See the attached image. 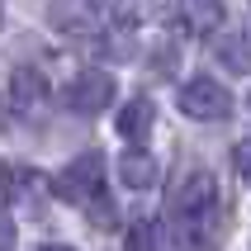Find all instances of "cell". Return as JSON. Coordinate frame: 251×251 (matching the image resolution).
<instances>
[{
    "label": "cell",
    "instance_id": "6da1fadb",
    "mask_svg": "<svg viewBox=\"0 0 251 251\" xmlns=\"http://www.w3.org/2000/svg\"><path fill=\"white\" fill-rule=\"evenodd\" d=\"M52 195L76 204V209L100 204V199H104V156L100 152H81L76 161H67V166L52 176Z\"/></svg>",
    "mask_w": 251,
    "mask_h": 251
},
{
    "label": "cell",
    "instance_id": "7a4b0ae2",
    "mask_svg": "<svg viewBox=\"0 0 251 251\" xmlns=\"http://www.w3.org/2000/svg\"><path fill=\"white\" fill-rule=\"evenodd\" d=\"M48 24L67 38H100L114 19V0H52L48 5Z\"/></svg>",
    "mask_w": 251,
    "mask_h": 251
},
{
    "label": "cell",
    "instance_id": "3957f363",
    "mask_svg": "<svg viewBox=\"0 0 251 251\" xmlns=\"http://www.w3.org/2000/svg\"><path fill=\"white\" fill-rule=\"evenodd\" d=\"M176 104H180V114H190L199 124H218V119L232 114V90H227L223 81H213V76H190V81L180 85Z\"/></svg>",
    "mask_w": 251,
    "mask_h": 251
},
{
    "label": "cell",
    "instance_id": "277c9868",
    "mask_svg": "<svg viewBox=\"0 0 251 251\" xmlns=\"http://www.w3.org/2000/svg\"><path fill=\"white\" fill-rule=\"evenodd\" d=\"M62 104H67L71 114H104L114 104V76L109 71H81V76H71L67 81V90H62Z\"/></svg>",
    "mask_w": 251,
    "mask_h": 251
},
{
    "label": "cell",
    "instance_id": "5b68a950",
    "mask_svg": "<svg viewBox=\"0 0 251 251\" xmlns=\"http://www.w3.org/2000/svg\"><path fill=\"white\" fill-rule=\"evenodd\" d=\"M0 190H5L10 204L33 209V204H43V199L52 195V180H43L33 166H0ZM33 213H38V209H33Z\"/></svg>",
    "mask_w": 251,
    "mask_h": 251
},
{
    "label": "cell",
    "instance_id": "8992f818",
    "mask_svg": "<svg viewBox=\"0 0 251 251\" xmlns=\"http://www.w3.org/2000/svg\"><path fill=\"white\" fill-rule=\"evenodd\" d=\"M10 109L19 114V119H33V114H43L48 109V81H43V71H33V67H19L10 76Z\"/></svg>",
    "mask_w": 251,
    "mask_h": 251
},
{
    "label": "cell",
    "instance_id": "52a82bcc",
    "mask_svg": "<svg viewBox=\"0 0 251 251\" xmlns=\"http://www.w3.org/2000/svg\"><path fill=\"white\" fill-rule=\"evenodd\" d=\"M227 19V5L223 0H176V24L195 38H209L218 33V24Z\"/></svg>",
    "mask_w": 251,
    "mask_h": 251
},
{
    "label": "cell",
    "instance_id": "ba28073f",
    "mask_svg": "<svg viewBox=\"0 0 251 251\" xmlns=\"http://www.w3.org/2000/svg\"><path fill=\"white\" fill-rule=\"evenodd\" d=\"M152 124H156V104L147 95H133L124 104V109H119V138L124 142H133V147H142V142H147V133H152Z\"/></svg>",
    "mask_w": 251,
    "mask_h": 251
},
{
    "label": "cell",
    "instance_id": "9c48e42d",
    "mask_svg": "<svg viewBox=\"0 0 251 251\" xmlns=\"http://www.w3.org/2000/svg\"><path fill=\"white\" fill-rule=\"evenodd\" d=\"M156 156L152 152H142V147H128L124 156H119V180L128 185V190H152L156 185Z\"/></svg>",
    "mask_w": 251,
    "mask_h": 251
},
{
    "label": "cell",
    "instance_id": "30bf717a",
    "mask_svg": "<svg viewBox=\"0 0 251 251\" xmlns=\"http://www.w3.org/2000/svg\"><path fill=\"white\" fill-rule=\"evenodd\" d=\"M218 57H223L227 71H247L251 67V43L247 38H223L218 43Z\"/></svg>",
    "mask_w": 251,
    "mask_h": 251
},
{
    "label": "cell",
    "instance_id": "8fae6325",
    "mask_svg": "<svg viewBox=\"0 0 251 251\" xmlns=\"http://www.w3.org/2000/svg\"><path fill=\"white\" fill-rule=\"evenodd\" d=\"M232 171H237L242 180H251V138L232 147Z\"/></svg>",
    "mask_w": 251,
    "mask_h": 251
},
{
    "label": "cell",
    "instance_id": "7c38bea8",
    "mask_svg": "<svg viewBox=\"0 0 251 251\" xmlns=\"http://www.w3.org/2000/svg\"><path fill=\"white\" fill-rule=\"evenodd\" d=\"M14 247V218H10V209H0V251H10Z\"/></svg>",
    "mask_w": 251,
    "mask_h": 251
},
{
    "label": "cell",
    "instance_id": "4fadbf2b",
    "mask_svg": "<svg viewBox=\"0 0 251 251\" xmlns=\"http://www.w3.org/2000/svg\"><path fill=\"white\" fill-rule=\"evenodd\" d=\"M38 251H76V247H67V242H43Z\"/></svg>",
    "mask_w": 251,
    "mask_h": 251
},
{
    "label": "cell",
    "instance_id": "5bb4252c",
    "mask_svg": "<svg viewBox=\"0 0 251 251\" xmlns=\"http://www.w3.org/2000/svg\"><path fill=\"white\" fill-rule=\"evenodd\" d=\"M247 100H251V95H247Z\"/></svg>",
    "mask_w": 251,
    "mask_h": 251
}]
</instances>
